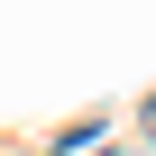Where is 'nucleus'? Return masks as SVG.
<instances>
[{"instance_id": "1", "label": "nucleus", "mask_w": 156, "mask_h": 156, "mask_svg": "<svg viewBox=\"0 0 156 156\" xmlns=\"http://www.w3.org/2000/svg\"><path fill=\"white\" fill-rule=\"evenodd\" d=\"M138 138H156V92H147V101H138Z\"/></svg>"}]
</instances>
